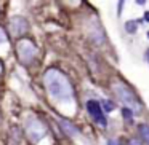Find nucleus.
<instances>
[{
    "instance_id": "nucleus-2",
    "label": "nucleus",
    "mask_w": 149,
    "mask_h": 145,
    "mask_svg": "<svg viewBox=\"0 0 149 145\" xmlns=\"http://www.w3.org/2000/svg\"><path fill=\"white\" fill-rule=\"evenodd\" d=\"M112 91L117 94V97H119L120 102L127 105V109H130V110L133 109V110H135V113L139 112V109H141L139 100L136 99L135 93H133V91L130 89L125 83H122V81H116V83L112 85Z\"/></svg>"
},
{
    "instance_id": "nucleus-15",
    "label": "nucleus",
    "mask_w": 149,
    "mask_h": 145,
    "mask_svg": "<svg viewBox=\"0 0 149 145\" xmlns=\"http://www.w3.org/2000/svg\"><path fill=\"white\" fill-rule=\"evenodd\" d=\"M144 19H146V21H148V23H149V11H148V13L144 14Z\"/></svg>"
},
{
    "instance_id": "nucleus-7",
    "label": "nucleus",
    "mask_w": 149,
    "mask_h": 145,
    "mask_svg": "<svg viewBox=\"0 0 149 145\" xmlns=\"http://www.w3.org/2000/svg\"><path fill=\"white\" fill-rule=\"evenodd\" d=\"M59 126H61L63 131H64L68 135H71V137H74V135L79 134V129L75 128L71 121H68V120H59Z\"/></svg>"
},
{
    "instance_id": "nucleus-16",
    "label": "nucleus",
    "mask_w": 149,
    "mask_h": 145,
    "mask_svg": "<svg viewBox=\"0 0 149 145\" xmlns=\"http://www.w3.org/2000/svg\"><path fill=\"white\" fill-rule=\"evenodd\" d=\"M3 72V64H2V61H0V74Z\"/></svg>"
},
{
    "instance_id": "nucleus-11",
    "label": "nucleus",
    "mask_w": 149,
    "mask_h": 145,
    "mask_svg": "<svg viewBox=\"0 0 149 145\" xmlns=\"http://www.w3.org/2000/svg\"><path fill=\"white\" fill-rule=\"evenodd\" d=\"M122 113H123V116H125L127 120H130V121H132V118H133V112H132V110L125 107V109H122Z\"/></svg>"
},
{
    "instance_id": "nucleus-10",
    "label": "nucleus",
    "mask_w": 149,
    "mask_h": 145,
    "mask_svg": "<svg viewBox=\"0 0 149 145\" xmlns=\"http://www.w3.org/2000/svg\"><path fill=\"white\" fill-rule=\"evenodd\" d=\"M103 107H104L103 110H106V112H112V110H114V104L111 102V100H104V102H103Z\"/></svg>"
},
{
    "instance_id": "nucleus-13",
    "label": "nucleus",
    "mask_w": 149,
    "mask_h": 145,
    "mask_svg": "<svg viewBox=\"0 0 149 145\" xmlns=\"http://www.w3.org/2000/svg\"><path fill=\"white\" fill-rule=\"evenodd\" d=\"M107 145H122V144H120L119 140H116V139H109V140H107Z\"/></svg>"
},
{
    "instance_id": "nucleus-9",
    "label": "nucleus",
    "mask_w": 149,
    "mask_h": 145,
    "mask_svg": "<svg viewBox=\"0 0 149 145\" xmlns=\"http://www.w3.org/2000/svg\"><path fill=\"white\" fill-rule=\"evenodd\" d=\"M136 26H138V23H136V21H128V23L125 24V27H127V32H130V34H135V32H136Z\"/></svg>"
},
{
    "instance_id": "nucleus-3",
    "label": "nucleus",
    "mask_w": 149,
    "mask_h": 145,
    "mask_svg": "<svg viewBox=\"0 0 149 145\" xmlns=\"http://www.w3.org/2000/svg\"><path fill=\"white\" fill-rule=\"evenodd\" d=\"M26 135L29 137L31 142H34V144L40 142L47 135L45 124H43L40 120H37V118L27 120V123H26Z\"/></svg>"
},
{
    "instance_id": "nucleus-1",
    "label": "nucleus",
    "mask_w": 149,
    "mask_h": 145,
    "mask_svg": "<svg viewBox=\"0 0 149 145\" xmlns=\"http://www.w3.org/2000/svg\"><path fill=\"white\" fill-rule=\"evenodd\" d=\"M43 83L48 94L56 102H72L74 100V88L69 78L58 69H48L43 74Z\"/></svg>"
},
{
    "instance_id": "nucleus-12",
    "label": "nucleus",
    "mask_w": 149,
    "mask_h": 145,
    "mask_svg": "<svg viewBox=\"0 0 149 145\" xmlns=\"http://www.w3.org/2000/svg\"><path fill=\"white\" fill-rule=\"evenodd\" d=\"M8 40V37H7V32H5L2 27H0V43H5Z\"/></svg>"
},
{
    "instance_id": "nucleus-6",
    "label": "nucleus",
    "mask_w": 149,
    "mask_h": 145,
    "mask_svg": "<svg viewBox=\"0 0 149 145\" xmlns=\"http://www.w3.org/2000/svg\"><path fill=\"white\" fill-rule=\"evenodd\" d=\"M10 30L15 37L24 35L29 30V24H27V21L24 18H13L10 21Z\"/></svg>"
},
{
    "instance_id": "nucleus-5",
    "label": "nucleus",
    "mask_w": 149,
    "mask_h": 145,
    "mask_svg": "<svg viewBox=\"0 0 149 145\" xmlns=\"http://www.w3.org/2000/svg\"><path fill=\"white\" fill-rule=\"evenodd\" d=\"M87 110H88V113H90V116L93 118L95 123H98L100 126H106L107 124L106 116H104V110L101 109V105H100L98 100H93V99L88 100L87 102Z\"/></svg>"
},
{
    "instance_id": "nucleus-17",
    "label": "nucleus",
    "mask_w": 149,
    "mask_h": 145,
    "mask_svg": "<svg viewBox=\"0 0 149 145\" xmlns=\"http://www.w3.org/2000/svg\"><path fill=\"white\" fill-rule=\"evenodd\" d=\"M148 59H149V51H148Z\"/></svg>"
},
{
    "instance_id": "nucleus-4",
    "label": "nucleus",
    "mask_w": 149,
    "mask_h": 145,
    "mask_svg": "<svg viewBox=\"0 0 149 145\" xmlns=\"http://www.w3.org/2000/svg\"><path fill=\"white\" fill-rule=\"evenodd\" d=\"M16 54L23 64H31L37 54V46L31 40H19L16 45Z\"/></svg>"
},
{
    "instance_id": "nucleus-8",
    "label": "nucleus",
    "mask_w": 149,
    "mask_h": 145,
    "mask_svg": "<svg viewBox=\"0 0 149 145\" xmlns=\"http://www.w3.org/2000/svg\"><path fill=\"white\" fill-rule=\"evenodd\" d=\"M139 132H141L143 139L146 140V144L149 145V124H141L139 126Z\"/></svg>"
},
{
    "instance_id": "nucleus-18",
    "label": "nucleus",
    "mask_w": 149,
    "mask_h": 145,
    "mask_svg": "<svg viewBox=\"0 0 149 145\" xmlns=\"http://www.w3.org/2000/svg\"><path fill=\"white\" fill-rule=\"evenodd\" d=\"M148 37H149V34H148Z\"/></svg>"
},
{
    "instance_id": "nucleus-14",
    "label": "nucleus",
    "mask_w": 149,
    "mask_h": 145,
    "mask_svg": "<svg viewBox=\"0 0 149 145\" xmlns=\"http://www.w3.org/2000/svg\"><path fill=\"white\" fill-rule=\"evenodd\" d=\"M130 145H144V144H143V142H139L138 139H132V140H130Z\"/></svg>"
}]
</instances>
